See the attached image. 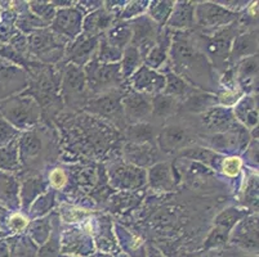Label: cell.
<instances>
[{
	"mask_svg": "<svg viewBox=\"0 0 259 257\" xmlns=\"http://www.w3.org/2000/svg\"><path fill=\"white\" fill-rule=\"evenodd\" d=\"M0 116L12 126L27 130L40 119V106L30 96H9L0 102Z\"/></svg>",
	"mask_w": 259,
	"mask_h": 257,
	"instance_id": "obj_1",
	"label": "cell"
},
{
	"mask_svg": "<svg viewBox=\"0 0 259 257\" xmlns=\"http://www.w3.org/2000/svg\"><path fill=\"white\" fill-rule=\"evenodd\" d=\"M87 79V85L92 91L96 93H106L119 88L122 82L120 63L105 65L100 63L97 58H93L85 65L84 70Z\"/></svg>",
	"mask_w": 259,
	"mask_h": 257,
	"instance_id": "obj_2",
	"label": "cell"
},
{
	"mask_svg": "<svg viewBox=\"0 0 259 257\" xmlns=\"http://www.w3.org/2000/svg\"><path fill=\"white\" fill-rule=\"evenodd\" d=\"M58 35L47 28H37L27 37V50L31 52L39 60L54 63L62 57V45Z\"/></svg>",
	"mask_w": 259,
	"mask_h": 257,
	"instance_id": "obj_3",
	"label": "cell"
},
{
	"mask_svg": "<svg viewBox=\"0 0 259 257\" xmlns=\"http://www.w3.org/2000/svg\"><path fill=\"white\" fill-rule=\"evenodd\" d=\"M132 41L131 44L140 50L141 56L145 60L148 52L156 42L159 36L160 26L155 23L148 16H140L131 22Z\"/></svg>",
	"mask_w": 259,
	"mask_h": 257,
	"instance_id": "obj_4",
	"label": "cell"
},
{
	"mask_svg": "<svg viewBox=\"0 0 259 257\" xmlns=\"http://www.w3.org/2000/svg\"><path fill=\"white\" fill-rule=\"evenodd\" d=\"M237 14L217 3L195 4V23L202 28H220L234 22Z\"/></svg>",
	"mask_w": 259,
	"mask_h": 257,
	"instance_id": "obj_5",
	"label": "cell"
},
{
	"mask_svg": "<svg viewBox=\"0 0 259 257\" xmlns=\"http://www.w3.org/2000/svg\"><path fill=\"white\" fill-rule=\"evenodd\" d=\"M83 11L77 7L62 8L56 12L52 21V31L58 36L74 40L83 32Z\"/></svg>",
	"mask_w": 259,
	"mask_h": 257,
	"instance_id": "obj_6",
	"label": "cell"
},
{
	"mask_svg": "<svg viewBox=\"0 0 259 257\" xmlns=\"http://www.w3.org/2000/svg\"><path fill=\"white\" fill-rule=\"evenodd\" d=\"M121 106L124 119L132 125L146 122L151 117V98L147 94L131 91L122 96Z\"/></svg>",
	"mask_w": 259,
	"mask_h": 257,
	"instance_id": "obj_7",
	"label": "cell"
},
{
	"mask_svg": "<svg viewBox=\"0 0 259 257\" xmlns=\"http://www.w3.org/2000/svg\"><path fill=\"white\" fill-rule=\"evenodd\" d=\"M27 75L9 61L0 60V102L21 91L27 85Z\"/></svg>",
	"mask_w": 259,
	"mask_h": 257,
	"instance_id": "obj_8",
	"label": "cell"
},
{
	"mask_svg": "<svg viewBox=\"0 0 259 257\" xmlns=\"http://www.w3.org/2000/svg\"><path fill=\"white\" fill-rule=\"evenodd\" d=\"M121 99L122 95L119 91H106V93H102V95L92 99L87 106V110L92 113L100 115V116L114 120L115 122L124 124L125 120H124V113H122Z\"/></svg>",
	"mask_w": 259,
	"mask_h": 257,
	"instance_id": "obj_9",
	"label": "cell"
},
{
	"mask_svg": "<svg viewBox=\"0 0 259 257\" xmlns=\"http://www.w3.org/2000/svg\"><path fill=\"white\" fill-rule=\"evenodd\" d=\"M230 234L231 242L255 254L258 252V216L251 215L240 220Z\"/></svg>",
	"mask_w": 259,
	"mask_h": 257,
	"instance_id": "obj_10",
	"label": "cell"
},
{
	"mask_svg": "<svg viewBox=\"0 0 259 257\" xmlns=\"http://www.w3.org/2000/svg\"><path fill=\"white\" fill-rule=\"evenodd\" d=\"M100 39L97 36H88L85 34H80L75 37L72 42L66 49L67 60L75 66H85L93 60L96 52L98 50Z\"/></svg>",
	"mask_w": 259,
	"mask_h": 257,
	"instance_id": "obj_11",
	"label": "cell"
},
{
	"mask_svg": "<svg viewBox=\"0 0 259 257\" xmlns=\"http://www.w3.org/2000/svg\"><path fill=\"white\" fill-rule=\"evenodd\" d=\"M133 91L142 94H160L165 88V76L157 71L141 66L131 77Z\"/></svg>",
	"mask_w": 259,
	"mask_h": 257,
	"instance_id": "obj_12",
	"label": "cell"
},
{
	"mask_svg": "<svg viewBox=\"0 0 259 257\" xmlns=\"http://www.w3.org/2000/svg\"><path fill=\"white\" fill-rule=\"evenodd\" d=\"M111 183L120 189H137L146 183L143 169L133 165H119L110 171Z\"/></svg>",
	"mask_w": 259,
	"mask_h": 257,
	"instance_id": "obj_13",
	"label": "cell"
},
{
	"mask_svg": "<svg viewBox=\"0 0 259 257\" xmlns=\"http://www.w3.org/2000/svg\"><path fill=\"white\" fill-rule=\"evenodd\" d=\"M201 122L204 127H206V130L213 134L228 131L236 124L234 112L230 108L222 107V106H215L202 113Z\"/></svg>",
	"mask_w": 259,
	"mask_h": 257,
	"instance_id": "obj_14",
	"label": "cell"
},
{
	"mask_svg": "<svg viewBox=\"0 0 259 257\" xmlns=\"http://www.w3.org/2000/svg\"><path fill=\"white\" fill-rule=\"evenodd\" d=\"M87 79L84 70L79 66L69 65L66 67L62 80V91L66 99H77L84 95L87 89Z\"/></svg>",
	"mask_w": 259,
	"mask_h": 257,
	"instance_id": "obj_15",
	"label": "cell"
},
{
	"mask_svg": "<svg viewBox=\"0 0 259 257\" xmlns=\"http://www.w3.org/2000/svg\"><path fill=\"white\" fill-rule=\"evenodd\" d=\"M191 141V136L187 129L180 125H170L164 127L157 136L160 149L164 152H173L177 149H183Z\"/></svg>",
	"mask_w": 259,
	"mask_h": 257,
	"instance_id": "obj_16",
	"label": "cell"
},
{
	"mask_svg": "<svg viewBox=\"0 0 259 257\" xmlns=\"http://www.w3.org/2000/svg\"><path fill=\"white\" fill-rule=\"evenodd\" d=\"M231 35L228 31L217 32L205 44V50L209 58L214 61V65L222 67L227 63L231 50Z\"/></svg>",
	"mask_w": 259,
	"mask_h": 257,
	"instance_id": "obj_17",
	"label": "cell"
},
{
	"mask_svg": "<svg viewBox=\"0 0 259 257\" xmlns=\"http://www.w3.org/2000/svg\"><path fill=\"white\" fill-rule=\"evenodd\" d=\"M258 53V30L239 35L231 44L230 60L232 62L244 60Z\"/></svg>",
	"mask_w": 259,
	"mask_h": 257,
	"instance_id": "obj_18",
	"label": "cell"
},
{
	"mask_svg": "<svg viewBox=\"0 0 259 257\" xmlns=\"http://www.w3.org/2000/svg\"><path fill=\"white\" fill-rule=\"evenodd\" d=\"M195 25V3L180 2L174 3L166 26L171 30H186Z\"/></svg>",
	"mask_w": 259,
	"mask_h": 257,
	"instance_id": "obj_19",
	"label": "cell"
},
{
	"mask_svg": "<svg viewBox=\"0 0 259 257\" xmlns=\"http://www.w3.org/2000/svg\"><path fill=\"white\" fill-rule=\"evenodd\" d=\"M114 14L106 9L98 8L88 14L83 21V32L88 36H100L101 32H106L114 25Z\"/></svg>",
	"mask_w": 259,
	"mask_h": 257,
	"instance_id": "obj_20",
	"label": "cell"
},
{
	"mask_svg": "<svg viewBox=\"0 0 259 257\" xmlns=\"http://www.w3.org/2000/svg\"><path fill=\"white\" fill-rule=\"evenodd\" d=\"M126 161L136 167L150 166L155 162V159H157L156 149L151 143H145V144H134L129 143L124 148Z\"/></svg>",
	"mask_w": 259,
	"mask_h": 257,
	"instance_id": "obj_21",
	"label": "cell"
},
{
	"mask_svg": "<svg viewBox=\"0 0 259 257\" xmlns=\"http://www.w3.org/2000/svg\"><path fill=\"white\" fill-rule=\"evenodd\" d=\"M171 44V36L169 35L168 31H164L159 34L157 36L155 45L152 49L148 52L147 56L145 57V66L151 70L156 71L157 68L161 67L165 63L166 58H168V53L170 50Z\"/></svg>",
	"mask_w": 259,
	"mask_h": 257,
	"instance_id": "obj_22",
	"label": "cell"
},
{
	"mask_svg": "<svg viewBox=\"0 0 259 257\" xmlns=\"http://www.w3.org/2000/svg\"><path fill=\"white\" fill-rule=\"evenodd\" d=\"M218 105V98L210 93L192 89L191 93L183 99V110L192 113H204Z\"/></svg>",
	"mask_w": 259,
	"mask_h": 257,
	"instance_id": "obj_23",
	"label": "cell"
},
{
	"mask_svg": "<svg viewBox=\"0 0 259 257\" xmlns=\"http://www.w3.org/2000/svg\"><path fill=\"white\" fill-rule=\"evenodd\" d=\"M148 181L151 187L161 192H169L174 188V176L170 165L166 162L155 164L148 171Z\"/></svg>",
	"mask_w": 259,
	"mask_h": 257,
	"instance_id": "obj_24",
	"label": "cell"
},
{
	"mask_svg": "<svg viewBox=\"0 0 259 257\" xmlns=\"http://www.w3.org/2000/svg\"><path fill=\"white\" fill-rule=\"evenodd\" d=\"M258 100L255 96H244L237 102L234 111V116L237 117L240 122L254 129L258 125Z\"/></svg>",
	"mask_w": 259,
	"mask_h": 257,
	"instance_id": "obj_25",
	"label": "cell"
},
{
	"mask_svg": "<svg viewBox=\"0 0 259 257\" xmlns=\"http://www.w3.org/2000/svg\"><path fill=\"white\" fill-rule=\"evenodd\" d=\"M237 81L242 88L249 90L254 89L255 84H258V56H251L244 58L237 66Z\"/></svg>",
	"mask_w": 259,
	"mask_h": 257,
	"instance_id": "obj_26",
	"label": "cell"
},
{
	"mask_svg": "<svg viewBox=\"0 0 259 257\" xmlns=\"http://www.w3.org/2000/svg\"><path fill=\"white\" fill-rule=\"evenodd\" d=\"M0 202L7 207H17L20 203V184L6 171H0Z\"/></svg>",
	"mask_w": 259,
	"mask_h": 257,
	"instance_id": "obj_27",
	"label": "cell"
},
{
	"mask_svg": "<svg viewBox=\"0 0 259 257\" xmlns=\"http://www.w3.org/2000/svg\"><path fill=\"white\" fill-rule=\"evenodd\" d=\"M106 41L115 48L124 50L132 41V26L128 21L116 22L105 32Z\"/></svg>",
	"mask_w": 259,
	"mask_h": 257,
	"instance_id": "obj_28",
	"label": "cell"
},
{
	"mask_svg": "<svg viewBox=\"0 0 259 257\" xmlns=\"http://www.w3.org/2000/svg\"><path fill=\"white\" fill-rule=\"evenodd\" d=\"M151 117L156 120H165L170 117L178 108V100L165 94H155L151 98Z\"/></svg>",
	"mask_w": 259,
	"mask_h": 257,
	"instance_id": "obj_29",
	"label": "cell"
},
{
	"mask_svg": "<svg viewBox=\"0 0 259 257\" xmlns=\"http://www.w3.org/2000/svg\"><path fill=\"white\" fill-rule=\"evenodd\" d=\"M192 89L194 88L182 76L170 72L165 76V88L162 90V94L180 100V99H185Z\"/></svg>",
	"mask_w": 259,
	"mask_h": 257,
	"instance_id": "obj_30",
	"label": "cell"
},
{
	"mask_svg": "<svg viewBox=\"0 0 259 257\" xmlns=\"http://www.w3.org/2000/svg\"><path fill=\"white\" fill-rule=\"evenodd\" d=\"M143 58L140 50L132 44H129L121 56V63H120V71H121L122 79H131L132 75L142 66Z\"/></svg>",
	"mask_w": 259,
	"mask_h": 257,
	"instance_id": "obj_31",
	"label": "cell"
},
{
	"mask_svg": "<svg viewBox=\"0 0 259 257\" xmlns=\"http://www.w3.org/2000/svg\"><path fill=\"white\" fill-rule=\"evenodd\" d=\"M41 149V140L35 133H26L18 138V157L22 161L36 157Z\"/></svg>",
	"mask_w": 259,
	"mask_h": 257,
	"instance_id": "obj_32",
	"label": "cell"
},
{
	"mask_svg": "<svg viewBox=\"0 0 259 257\" xmlns=\"http://www.w3.org/2000/svg\"><path fill=\"white\" fill-rule=\"evenodd\" d=\"M155 127L147 122L133 124L126 129V138L134 144H145L150 143L155 138Z\"/></svg>",
	"mask_w": 259,
	"mask_h": 257,
	"instance_id": "obj_33",
	"label": "cell"
},
{
	"mask_svg": "<svg viewBox=\"0 0 259 257\" xmlns=\"http://www.w3.org/2000/svg\"><path fill=\"white\" fill-rule=\"evenodd\" d=\"M244 216L245 212L241 210L227 209L217 216L215 221H214V228L223 233L231 234V230L234 229L240 220H242Z\"/></svg>",
	"mask_w": 259,
	"mask_h": 257,
	"instance_id": "obj_34",
	"label": "cell"
},
{
	"mask_svg": "<svg viewBox=\"0 0 259 257\" xmlns=\"http://www.w3.org/2000/svg\"><path fill=\"white\" fill-rule=\"evenodd\" d=\"M20 164L18 157V139L0 148V171H13Z\"/></svg>",
	"mask_w": 259,
	"mask_h": 257,
	"instance_id": "obj_35",
	"label": "cell"
},
{
	"mask_svg": "<svg viewBox=\"0 0 259 257\" xmlns=\"http://www.w3.org/2000/svg\"><path fill=\"white\" fill-rule=\"evenodd\" d=\"M181 156L186 159L194 160V161L206 164L208 166H217V160H221V156L214 150L208 149L202 147H192V148H183L181 150Z\"/></svg>",
	"mask_w": 259,
	"mask_h": 257,
	"instance_id": "obj_36",
	"label": "cell"
},
{
	"mask_svg": "<svg viewBox=\"0 0 259 257\" xmlns=\"http://www.w3.org/2000/svg\"><path fill=\"white\" fill-rule=\"evenodd\" d=\"M174 7V2H152L148 6V17L157 25H164L168 21Z\"/></svg>",
	"mask_w": 259,
	"mask_h": 257,
	"instance_id": "obj_37",
	"label": "cell"
},
{
	"mask_svg": "<svg viewBox=\"0 0 259 257\" xmlns=\"http://www.w3.org/2000/svg\"><path fill=\"white\" fill-rule=\"evenodd\" d=\"M122 50L115 48V46L110 45L106 41L105 37L100 39L98 42V53H97V61L100 63H105V65H112V63H117L121 60Z\"/></svg>",
	"mask_w": 259,
	"mask_h": 257,
	"instance_id": "obj_38",
	"label": "cell"
},
{
	"mask_svg": "<svg viewBox=\"0 0 259 257\" xmlns=\"http://www.w3.org/2000/svg\"><path fill=\"white\" fill-rule=\"evenodd\" d=\"M29 6L35 17L41 21L44 25L51 23L56 16V12H57L53 4L47 3V2H30Z\"/></svg>",
	"mask_w": 259,
	"mask_h": 257,
	"instance_id": "obj_39",
	"label": "cell"
},
{
	"mask_svg": "<svg viewBox=\"0 0 259 257\" xmlns=\"http://www.w3.org/2000/svg\"><path fill=\"white\" fill-rule=\"evenodd\" d=\"M18 135H20V131L0 116V148L6 147L9 143L18 139Z\"/></svg>",
	"mask_w": 259,
	"mask_h": 257,
	"instance_id": "obj_40",
	"label": "cell"
},
{
	"mask_svg": "<svg viewBox=\"0 0 259 257\" xmlns=\"http://www.w3.org/2000/svg\"><path fill=\"white\" fill-rule=\"evenodd\" d=\"M228 238H230V234L227 233H223L221 230L213 228L210 232V234L208 235L205 240V244H204V248L210 249V248H217V247L223 246L225 243H227Z\"/></svg>",
	"mask_w": 259,
	"mask_h": 257,
	"instance_id": "obj_41",
	"label": "cell"
},
{
	"mask_svg": "<svg viewBox=\"0 0 259 257\" xmlns=\"http://www.w3.org/2000/svg\"><path fill=\"white\" fill-rule=\"evenodd\" d=\"M146 4H148L147 2H131V3H128V6L125 8L122 9L121 13H120V17L122 20L140 17L141 14L145 12V9L147 8Z\"/></svg>",
	"mask_w": 259,
	"mask_h": 257,
	"instance_id": "obj_42",
	"label": "cell"
},
{
	"mask_svg": "<svg viewBox=\"0 0 259 257\" xmlns=\"http://www.w3.org/2000/svg\"><path fill=\"white\" fill-rule=\"evenodd\" d=\"M241 160L236 156H231V157H227L222 161V170L223 173L227 176H237L240 174V170H241Z\"/></svg>",
	"mask_w": 259,
	"mask_h": 257,
	"instance_id": "obj_43",
	"label": "cell"
},
{
	"mask_svg": "<svg viewBox=\"0 0 259 257\" xmlns=\"http://www.w3.org/2000/svg\"><path fill=\"white\" fill-rule=\"evenodd\" d=\"M52 204H53V194L43 195V197H40L34 203L32 212H34V215L36 216L43 215V214H46V212L51 209Z\"/></svg>",
	"mask_w": 259,
	"mask_h": 257,
	"instance_id": "obj_44",
	"label": "cell"
},
{
	"mask_svg": "<svg viewBox=\"0 0 259 257\" xmlns=\"http://www.w3.org/2000/svg\"><path fill=\"white\" fill-rule=\"evenodd\" d=\"M240 95L241 94L236 90H226L225 93H222L220 96H217V98H218V103H221L222 107L228 108L230 106H234L239 102Z\"/></svg>",
	"mask_w": 259,
	"mask_h": 257,
	"instance_id": "obj_45",
	"label": "cell"
},
{
	"mask_svg": "<svg viewBox=\"0 0 259 257\" xmlns=\"http://www.w3.org/2000/svg\"><path fill=\"white\" fill-rule=\"evenodd\" d=\"M49 180H51V184L54 188H62L66 184V180H67V179H66V175L62 170L56 169L53 170L51 173V175H49Z\"/></svg>",
	"mask_w": 259,
	"mask_h": 257,
	"instance_id": "obj_46",
	"label": "cell"
},
{
	"mask_svg": "<svg viewBox=\"0 0 259 257\" xmlns=\"http://www.w3.org/2000/svg\"><path fill=\"white\" fill-rule=\"evenodd\" d=\"M26 226H27V220H26L22 215L16 214V215H12L11 218H9V228H11L12 230L21 232V230L25 229Z\"/></svg>",
	"mask_w": 259,
	"mask_h": 257,
	"instance_id": "obj_47",
	"label": "cell"
},
{
	"mask_svg": "<svg viewBox=\"0 0 259 257\" xmlns=\"http://www.w3.org/2000/svg\"><path fill=\"white\" fill-rule=\"evenodd\" d=\"M8 244H7L4 240H0V257H8Z\"/></svg>",
	"mask_w": 259,
	"mask_h": 257,
	"instance_id": "obj_48",
	"label": "cell"
},
{
	"mask_svg": "<svg viewBox=\"0 0 259 257\" xmlns=\"http://www.w3.org/2000/svg\"><path fill=\"white\" fill-rule=\"evenodd\" d=\"M147 257H165V256L160 253V251H157L156 248L151 247V248L148 249V256Z\"/></svg>",
	"mask_w": 259,
	"mask_h": 257,
	"instance_id": "obj_49",
	"label": "cell"
},
{
	"mask_svg": "<svg viewBox=\"0 0 259 257\" xmlns=\"http://www.w3.org/2000/svg\"><path fill=\"white\" fill-rule=\"evenodd\" d=\"M251 257H258V256H256V254H253V256H251Z\"/></svg>",
	"mask_w": 259,
	"mask_h": 257,
	"instance_id": "obj_50",
	"label": "cell"
},
{
	"mask_svg": "<svg viewBox=\"0 0 259 257\" xmlns=\"http://www.w3.org/2000/svg\"><path fill=\"white\" fill-rule=\"evenodd\" d=\"M204 257H209V256H204Z\"/></svg>",
	"mask_w": 259,
	"mask_h": 257,
	"instance_id": "obj_51",
	"label": "cell"
}]
</instances>
